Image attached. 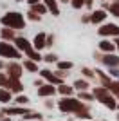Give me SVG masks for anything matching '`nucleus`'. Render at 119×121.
<instances>
[{"label":"nucleus","mask_w":119,"mask_h":121,"mask_svg":"<svg viewBox=\"0 0 119 121\" xmlns=\"http://www.w3.org/2000/svg\"><path fill=\"white\" fill-rule=\"evenodd\" d=\"M92 94H94L96 101H99L101 105H105L108 110H119V103H117V98L112 94V92L103 85H96L92 89Z\"/></svg>","instance_id":"1"},{"label":"nucleus","mask_w":119,"mask_h":121,"mask_svg":"<svg viewBox=\"0 0 119 121\" xmlns=\"http://www.w3.org/2000/svg\"><path fill=\"white\" fill-rule=\"evenodd\" d=\"M0 24L4 27H11L15 31H24L27 27V22H25V16L20 13V11H7L2 15L0 18Z\"/></svg>","instance_id":"2"},{"label":"nucleus","mask_w":119,"mask_h":121,"mask_svg":"<svg viewBox=\"0 0 119 121\" xmlns=\"http://www.w3.org/2000/svg\"><path fill=\"white\" fill-rule=\"evenodd\" d=\"M85 107V101L78 99L76 96H65L58 99V110L61 114H69V116H74L78 110H81Z\"/></svg>","instance_id":"3"},{"label":"nucleus","mask_w":119,"mask_h":121,"mask_svg":"<svg viewBox=\"0 0 119 121\" xmlns=\"http://www.w3.org/2000/svg\"><path fill=\"white\" fill-rule=\"evenodd\" d=\"M0 58L2 60H22L24 52H20L13 42H4L0 40Z\"/></svg>","instance_id":"4"},{"label":"nucleus","mask_w":119,"mask_h":121,"mask_svg":"<svg viewBox=\"0 0 119 121\" xmlns=\"http://www.w3.org/2000/svg\"><path fill=\"white\" fill-rule=\"evenodd\" d=\"M94 60L99 61L101 65H105L106 69L108 67H119V54L115 52H94Z\"/></svg>","instance_id":"5"},{"label":"nucleus","mask_w":119,"mask_h":121,"mask_svg":"<svg viewBox=\"0 0 119 121\" xmlns=\"http://www.w3.org/2000/svg\"><path fill=\"white\" fill-rule=\"evenodd\" d=\"M24 65H22V61L18 60H9L5 63V74L9 76V78H18L22 80V74H24Z\"/></svg>","instance_id":"6"},{"label":"nucleus","mask_w":119,"mask_h":121,"mask_svg":"<svg viewBox=\"0 0 119 121\" xmlns=\"http://www.w3.org/2000/svg\"><path fill=\"white\" fill-rule=\"evenodd\" d=\"M98 35L101 38H117L119 36V25L117 24H101L98 27Z\"/></svg>","instance_id":"7"},{"label":"nucleus","mask_w":119,"mask_h":121,"mask_svg":"<svg viewBox=\"0 0 119 121\" xmlns=\"http://www.w3.org/2000/svg\"><path fill=\"white\" fill-rule=\"evenodd\" d=\"M106 16H108V11L103 9V7H99V9H92V11H90V24L99 27L101 24H105Z\"/></svg>","instance_id":"8"},{"label":"nucleus","mask_w":119,"mask_h":121,"mask_svg":"<svg viewBox=\"0 0 119 121\" xmlns=\"http://www.w3.org/2000/svg\"><path fill=\"white\" fill-rule=\"evenodd\" d=\"M36 94L40 96V99H47V98H56L58 91H56V85L43 83L42 87H38V89H36Z\"/></svg>","instance_id":"9"},{"label":"nucleus","mask_w":119,"mask_h":121,"mask_svg":"<svg viewBox=\"0 0 119 121\" xmlns=\"http://www.w3.org/2000/svg\"><path fill=\"white\" fill-rule=\"evenodd\" d=\"M40 78H43L45 80V83H51V85H61V83H65L63 80H60L58 76L54 74V71H51V69H40Z\"/></svg>","instance_id":"10"},{"label":"nucleus","mask_w":119,"mask_h":121,"mask_svg":"<svg viewBox=\"0 0 119 121\" xmlns=\"http://www.w3.org/2000/svg\"><path fill=\"white\" fill-rule=\"evenodd\" d=\"M2 112H4L7 117H13V116H22L24 117V114H27L29 108H27V107H22V105H13V107L5 105L4 108H2Z\"/></svg>","instance_id":"11"},{"label":"nucleus","mask_w":119,"mask_h":121,"mask_svg":"<svg viewBox=\"0 0 119 121\" xmlns=\"http://www.w3.org/2000/svg\"><path fill=\"white\" fill-rule=\"evenodd\" d=\"M31 42H33V47L42 52L43 49H47V33H43V31H42V33H36V36Z\"/></svg>","instance_id":"12"},{"label":"nucleus","mask_w":119,"mask_h":121,"mask_svg":"<svg viewBox=\"0 0 119 121\" xmlns=\"http://www.w3.org/2000/svg\"><path fill=\"white\" fill-rule=\"evenodd\" d=\"M13 43L16 45V49H18L20 52H25V51H29L31 47H33V42H31V40H27V36H22V35H18V36H16Z\"/></svg>","instance_id":"13"},{"label":"nucleus","mask_w":119,"mask_h":121,"mask_svg":"<svg viewBox=\"0 0 119 121\" xmlns=\"http://www.w3.org/2000/svg\"><path fill=\"white\" fill-rule=\"evenodd\" d=\"M5 89L11 91L16 96V94H22V92H24V83H22V80H18V78H9V83H7Z\"/></svg>","instance_id":"14"},{"label":"nucleus","mask_w":119,"mask_h":121,"mask_svg":"<svg viewBox=\"0 0 119 121\" xmlns=\"http://www.w3.org/2000/svg\"><path fill=\"white\" fill-rule=\"evenodd\" d=\"M98 49L101 51V52H115L117 47H115L114 40H110V38H103V40H99Z\"/></svg>","instance_id":"15"},{"label":"nucleus","mask_w":119,"mask_h":121,"mask_svg":"<svg viewBox=\"0 0 119 121\" xmlns=\"http://www.w3.org/2000/svg\"><path fill=\"white\" fill-rule=\"evenodd\" d=\"M56 91H58V96L65 98V96H76V89L69 83H61V85L56 87Z\"/></svg>","instance_id":"16"},{"label":"nucleus","mask_w":119,"mask_h":121,"mask_svg":"<svg viewBox=\"0 0 119 121\" xmlns=\"http://www.w3.org/2000/svg\"><path fill=\"white\" fill-rule=\"evenodd\" d=\"M18 31H15V29H11V27H4L2 25V29H0V38L4 42H15V38L18 35H16Z\"/></svg>","instance_id":"17"},{"label":"nucleus","mask_w":119,"mask_h":121,"mask_svg":"<svg viewBox=\"0 0 119 121\" xmlns=\"http://www.w3.org/2000/svg\"><path fill=\"white\" fill-rule=\"evenodd\" d=\"M96 78L99 80V85H103V87H108L114 81V78H110L108 72H105L103 69H96Z\"/></svg>","instance_id":"18"},{"label":"nucleus","mask_w":119,"mask_h":121,"mask_svg":"<svg viewBox=\"0 0 119 121\" xmlns=\"http://www.w3.org/2000/svg\"><path fill=\"white\" fill-rule=\"evenodd\" d=\"M74 117H76V119H83V121H92V108L85 103V107L81 108V110L76 112Z\"/></svg>","instance_id":"19"},{"label":"nucleus","mask_w":119,"mask_h":121,"mask_svg":"<svg viewBox=\"0 0 119 121\" xmlns=\"http://www.w3.org/2000/svg\"><path fill=\"white\" fill-rule=\"evenodd\" d=\"M13 99H15V94L11 91H7V89H4V87H0V103L9 105V103H13Z\"/></svg>","instance_id":"20"},{"label":"nucleus","mask_w":119,"mask_h":121,"mask_svg":"<svg viewBox=\"0 0 119 121\" xmlns=\"http://www.w3.org/2000/svg\"><path fill=\"white\" fill-rule=\"evenodd\" d=\"M22 65H24V69H25L27 72H33V74L40 72L38 61H33V60H29V58H24V60H22Z\"/></svg>","instance_id":"21"},{"label":"nucleus","mask_w":119,"mask_h":121,"mask_svg":"<svg viewBox=\"0 0 119 121\" xmlns=\"http://www.w3.org/2000/svg\"><path fill=\"white\" fill-rule=\"evenodd\" d=\"M72 87L76 89V92H79V91H90V81L85 80V78H78V80L72 81Z\"/></svg>","instance_id":"22"},{"label":"nucleus","mask_w":119,"mask_h":121,"mask_svg":"<svg viewBox=\"0 0 119 121\" xmlns=\"http://www.w3.org/2000/svg\"><path fill=\"white\" fill-rule=\"evenodd\" d=\"M43 4L47 5V11L52 16H60V2L58 0H43Z\"/></svg>","instance_id":"23"},{"label":"nucleus","mask_w":119,"mask_h":121,"mask_svg":"<svg viewBox=\"0 0 119 121\" xmlns=\"http://www.w3.org/2000/svg\"><path fill=\"white\" fill-rule=\"evenodd\" d=\"M76 98L81 99V101H85V103H92V101H96L92 91H79V92H76Z\"/></svg>","instance_id":"24"},{"label":"nucleus","mask_w":119,"mask_h":121,"mask_svg":"<svg viewBox=\"0 0 119 121\" xmlns=\"http://www.w3.org/2000/svg\"><path fill=\"white\" fill-rule=\"evenodd\" d=\"M24 58H29V60H33V61H42L43 56H42L40 51H36L34 47H31L29 51H25V52H24Z\"/></svg>","instance_id":"25"},{"label":"nucleus","mask_w":119,"mask_h":121,"mask_svg":"<svg viewBox=\"0 0 119 121\" xmlns=\"http://www.w3.org/2000/svg\"><path fill=\"white\" fill-rule=\"evenodd\" d=\"M29 9L34 11V13H38V15H42V16H43L45 13H49V11H47V5L43 4V0L38 2V4H34V5H29Z\"/></svg>","instance_id":"26"},{"label":"nucleus","mask_w":119,"mask_h":121,"mask_svg":"<svg viewBox=\"0 0 119 121\" xmlns=\"http://www.w3.org/2000/svg\"><path fill=\"white\" fill-rule=\"evenodd\" d=\"M13 103H15V105L27 107V105H29V96H25L24 92H22V94H16V96H15V99H13Z\"/></svg>","instance_id":"27"},{"label":"nucleus","mask_w":119,"mask_h":121,"mask_svg":"<svg viewBox=\"0 0 119 121\" xmlns=\"http://www.w3.org/2000/svg\"><path fill=\"white\" fill-rule=\"evenodd\" d=\"M106 11H108V15H112L114 18H119V2H110L108 7H106Z\"/></svg>","instance_id":"28"},{"label":"nucleus","mask_w":119,"mask_h":121,"mask_svg":"<svg viewBox=\"0 0 119 121\" xmlns=\"http://www.w3.org/2000/svg\"><path fill=\"white\" fill-rule=\"evenodd\" d=\"M24 119L25 121H40V119H42V114L36 112V110H33V108H29V112L24 114Z\"/></svg>","instance_id":"29"},{"label":"nucleus","mask_w":119,"mask_h":121,"mask_svg":"<svg viewBox=\"0 0 119 121\" xmlns=\"http://www.w3.org/2000/svg\"><path fill=\"white\" fill-rule=\"evenodd\" d=\"M81 74H83V78L89 80L90 83L96 80V71H92V69H89V67H81Z\"/></svg>","instance_id":"30"},{"label":"nucleus","mask_w":119,"mask_h":121,"mask_svg":"<svg viewBox=\"0 0 119 121\" xmlns=\"http://www.w3.org/2000/svg\"><path fill=\"white\" fill-rule=\"evenodd\" d=\"M72 67H74V63L69 60H60L58 63H56V69H61V71H72Z\"/></svg>","instance_id":"31"},{"label":"nucleus","mask_w":119,"mask_h":121,"mask_svg":"<svg viewBox=\"0 0 119 121\" xmlns=\"http://www.w3.org/2000/svg\"><path fill=\"white\" fill-rule=\"evenodd\" d=\"M42 61H45V63H54V65H56V63L60 61V58H58L56 52H47V54H43Z\"/></svg>","instance_id":"32"},{"label":"nucleus","mask_w":119,"mask_h":121,"mask_svg":"<svg viewBox=\"0 0 119 121\" xmlns=\"http://www.w3.org/2000/svg\"><path fill=\"white\" fill-rule=\"evenodd\" d=\"M106 89H108V91L112 92L114 96H119V80H114L108 87H106Z\"/></svg>","instance_id":"33"},{"label":"nucleus","mask_w":119,"mask_h":121,"mask_svg":"<svg viewBox=\"0 0 119 121\" xmlns=\"http://www.w3.org/2000/svg\"><path fill=\"white\" fill-rule=\"evenodd\" d=\"M27 20H31V22H42V15H38V13H34V11L27 9Z\"/></svg>","instance_id":"34"},{"label":"nucleus","mask_w":119,"mask_h":121,"mask_svg":"<svg viewBox=\"0 0 119 121\" xmlns=\"http://www.w3.org/2000/svg\"><path fill=\"white\" fill-rule=\"evenodd\" d=\"M110 78H114V80H119V67H108L106 69Z\"/></svg>","instance_id":"35"},{"label":"nucleus","mask_w":119,"mask_h":121,"mask_svg":"<svg viewBox=\"0 0 119 121\" xmlns=\"http://www.w3.org/2000/svg\"><path fill=\"white\" fill-rule=\"evenodd\" d=\"M7 83H9V76L5 74V71H0V87H7Z\"/></svg>","instance_id":"36"},{"label":"nucleus","mask_w":119,"mask_h":121,"mask_svg":"<svg viewBox=\"0 0 119 121\" xmlns=\"http://www.w3.org/2000/svg\"><path fill=\"white\" fill-rule=\"evenodd\" d=\"M69 4L72 5V9H83L85 7V0H70Z\"/></svg>","instance_id":"37"},{"label":"nucleus","mask_w":119,"mask_h":121,"mask_svg":"<svg viewBox=\"0 0 119 121\" xmlns=\"http://www.w3.org/2000/svg\"><path fill=\"white\" fill-rule=\"evenodd\" d=\"M54 74L58 76L60 80H65V78L69 76V71H61V69H56V71H54Z\"/></svg>","instance_id":"38"},{"label":"nucleus","mask_w":119,"mask_h":121,"mask_svg":"<svg viewBox=\"0 0 119 121\" xmlns=\"http://www.w3.org/2000/svg\"><path fill=\"white\" fill-rule=\"evenodd\" d=\"M56 105H58V103H56L52 98H47V99H45V107H47V108H54Z\"/></svg>","instance_id":"39"},{"label":"nucleus","mask_w":119,"mask_h":121,"mask_svg":"<svg viewBox=\"0 0 119 121\" xmlns=\"http://www.w3.org/2000/svg\"><path fill=\"white\" fill-rule=\"evenodd\" d=\"M54 35H47V49H51V47L54 45Z\"/></svg>","instance_id":"40"},{"label":"nucleus","mask_w":119,"mask_h":121,"mask_svg":"<svg viewBox=\"0 0 119 121\" xmlns=\"http://www.w3.org/2000/svg\"><path fill=\"white\" fill-rule=\"evenodd\" d=\"M81 24H90V13H85L81 16Z\"/></svg>","instance_id":"41"},{"label":"nucleus","mask_w":119,"mask_h":121,"mask_svg":"<svg viewBox=\"0 0 119 121\" xmlns=\"http://www.w3.org/2000/svg\"><path fill=\"white\" fill-rule=\"evenodd\" d=\"M43 83H45L43 78H38V80H34V87H36V89H38V87H42Z\"/></svg>","instance_id":"42"},{"label":"nucleus","mask_w":119,"mask_h":121,"mask_svg":"<svg viewBox=\"0 0 119 121\" xmlns=\"http://www.w3.org/2000/svg\"><path fill=\"white\" fill-rule=\"evenodd\" d=\"M92 5H94V0H85V7L87 9H92Z\"/></svg>","instance_id":"43"},{"label":"nucleus","mask_w":119,"mask_h":121,"mask_svg":"<svg viewBox=\"0 0 119 121\" xmlns=\"http://www.w3.org/2000/svg\"><path fill=\"white\" fill-rule=\"evenodd\" d=\"M29 5H34V4H38V2H42V0H25Z\"/></svg>","instance_id":"44"},{"label":"nucleus","mask_w":119,"mask_h":121,"mask_svg":"<svg viewBox=\"0 0 119 121\" xmlns=\"http://www.w3.org/2000/svg\"><path fill=\"white\" fill-rule=\"evenodd\" d=\"M0 71H5V61L0 58Z\"/></svg>","instance_id":"45"},{"label":"nucleus","mask_w":119,"mask_h":121,"mask_svg":"<svg viewBox=\"0 0 119 121\" xmlns=\"http://www.w3.org/2000/svg\"><path fill=\"white\" fill-rule=\"evenodd\" d=\"M112 40H114V43H115V47H117V51H119V36H117V38H112Z\"/></svg>","instance_id":"46"},{"label":"nucleus","mask_w":119,"mask_h":121,"mask_svg":"<svg viewBox=\"0 0 119 121\" xmlns=\"http://www.w3.org/2000/svg\"><path fill=\"white\" fill-rule=\"evenodd\" d=\"M58 2H63V4H69L70 0H58Z\"/></svg>","instance_id":"47"},{"label":"nucleus","mask_w":119,"mask_h":121,"mask_svg":"<svg viewBox=\"0 0 119 121\" xmlns=\"http://www.w3.org/2000/svg\"><path fill=\"white\" fill-rule=\"evenodd\" d=\"M115 119H117V121H119V110H117V114H115Z\"/></svg>","instance_id":"48"},{"label":"nucleus","mask_w":119,"mask_h":121,"mask_svg":"<svg viewBox=\"0 0 119 121\" xmlns=\"http://www.w3.org/2000/svg\"><path fill=\"white\" fill-rule=\"evenodd\" d=\"M4 121H13V119H9V117H5V119H4Z\"/></svg>","instance_id":"49"},{"label":"nucleus","mask_w":119,"mask_h":121,"mask_svg":"<svg viewBox=\"0 0 119 121\" xmlns=\"http://www.w3.org/2000/svg\"><path fill=\"white\" fill-rule=\"evenodd\" d=\"M15 2H24V0H15Z\"/></svg>","instance_id":"50"},{"label":"nucleus","mask_w":119,"mask_h":121,"mask_svg":"<svg viewBox=\"0 0 119 121\" xmlns=\"http://www.w3.org/2000/svg\"><path fill=\"white\" fill-rule=\"evenodd\" d=\"M115 98H117V103H119V96H115Z\"/></svg>","instance_id":"51"},{"label":"nucleus","mask_w":119,"mask_h":121,"mask_svg":"<svg viewBox=\"0 0 119 121\" xmlns=\"http://www.w3.org/2000/svg\"><path fill=\"white\" fill-rule=\"evenodd\" d=\"M99 2H106V0H99Z\"/></svg>","instance_id":"52"},{"label":"nucleus","mask_w":119,"mask_h":121,"mask_svg":"<svg viewBox=\"0 0 119 121\" xmlns=\"http://www.w3.org/2000/svg\"><path fill=\"white\" fill-rule=\"evenodd\" d=\"M114 2H119V0H114Z\"/></svg>","instance_id":"53"},{"label":"nucleus","mask_w":119,"mask_h":121,"mask_svg":"<svg viewBox=\"0 0 119 121\" xmlns=\"http://www.w3.org/2000/svg\"><path fill=\"white\" fill-rule=\"evenodd\" d=\"M22 121H25V119H22Z\"/></svg>","instance_id":"54"}]
</instances>
